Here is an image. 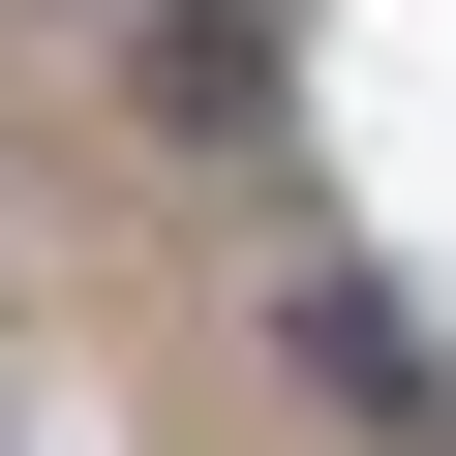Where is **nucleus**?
I'll return each instance as SVG.
<instances>
[{"mask_svg":"<svg viewBox=\"0 0 456 456\" xmlns=\"http://www.w3.org/2000/svg\"><path fill=\"white\" fill-rule=\"evenodd\" d=\"M122 31H152V0H122Z\"/></svg>","mask_w":456,"mask_h":456,"instance_id":"f257e3e1","label":"nucleus"}]
</instances>
